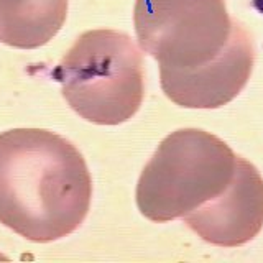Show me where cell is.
<instances>
[{
  "mask_svg": "<svg viewBox=\"0 0 263 263\" xmlns=\"http://www.w3.org/2000/svg\"><path fill=\"white\" fill-rule=\"evenodd\" d=\"M92 178L69 140L45 128L0 134V224L30 242L48 243L84 222Z\"/></svg>",
  "mask_w": 263,
  "mask_h": 263,
  "instance_id": "cell-1",
  "label": "cell"
},
{
  "mask_svg": "<svg viewBox=\"0 0 263 263\" xmlns=\"http://www.w3.org/2000/svg\"><path fill=\"white\" fill-rule=\"evenodd\" d=\"M235 166L237 155L224 140L201 128L176 130L145 164L137 205L158 224L186 217L226 191Z\"/></svg>",
  "mask_w": 263,
  "mask_h": 263,
  "instance_id": "cell-2",
  "label": "cell"
},
{
  "mask_svg": "<svg viewBox=\"0 0 263 263\" xmlns=\"http://www.w3.org/2000/svg\"><path fill=\"white\" fill-rule=\"evenodd\" d=\"M71 109L96 125H120L143 102V60L128 35L89 30L53 71Z\"/></svg>",
  "mask_w": 263,
  "mask_h": 263,
  "instance_id": "cell-3",
  "label": "cell"
},
{
  "mask_svg": "<svg viewBox=\"0 0 263 263\" xmlns=\"http://www.w3.org/2000/svg\"><path fill=\"white\" fill-rule=\"evenodd\" d=\"M138 45L160 68L193 69L224 51L234 20L226 0H137Z\"/></svg>",
  "mask_w": 263,
  "mask_h": 263,
  "instance_id": "cell-4",
  "label": "cell"
},
{
  "mask_svg": "<svg viewBox=\"0 0 263 263\" xmlns=\"http://www.w3.org/2000/svg\"><path fill=\"white\" fill-rule=\"evenodd\" d=\"M255 64L252 36L234 20L227 46L216 60L193 69L160 68L164 96L186 109H219L232 102L247 86Z\"/></svg>",
  "mask_w": 263,
  "mask_h": 263,
  "instance_id": "cell-5",
  "label": "cell"
},
{
  "mask_svg": "<svg viewBox=\"0 0 263 263\" xmlns=\"http://www.w3.org/2000/svg\"><path fill=\"white\" fill-rule=\"evenodd\" d=\"M186 226L204 242L240 247L263 229V178L253 164L237 156L234 179L222 194L184 217Z\"/></svg>",
  "mask_w": 263,
  "mask_h": 263,
  "instance_id": "cell-6",
  "label": "cell"
},
{
  "mask_svg": "<svg viewBox=\"0 0 263 263\" xmlns=\"http://www.w3.org/2000/svg\"><path fill=\"white\" fill-rule=\"evenodd\" d=\"M68 16V0H0V43L35 49L51 41Z\"/></svg>",
  "mask_w": 263,
  "mask_h": 263,
  "instance_id": "cell-7",
  "label": "cell"
},
{
  "mask_svg": "<svg viewBox=\"0 0 263 263\" xmlns=\"http://www.w3.org/2000/svg\"><path fill=\"white\" fill-rule=\"evenodd\" d=\"M253 4H255V7H257L258 10L263 13V0H253Z\"/></svg>",
  "mask_w": 263,
  "mask_h": 263,
  "instance_id": "cell-8",
  "label": "cell"
}]
</instances>
